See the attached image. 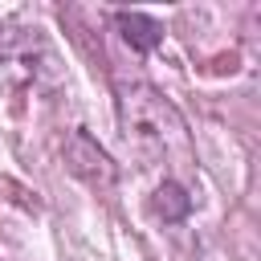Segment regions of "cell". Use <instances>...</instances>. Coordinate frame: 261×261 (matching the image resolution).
Wrapping results in <instances>:
<instances>
[{
	"label": "cell",
	"mask_w": 261,
	"mask_h": 261,
	"mask_svg": "<svg viewBox=\"0 0 261 261\" xmlns=\"http://www.w3.org/2000/svg\"><path fill=\"white\" fill-rule=\"evenodd\" d=\"M151 212H155L159 220H184V216L192 212V196L184 192V184L163 179V184L151 192Z\"/></svg>",
	"instance_id": "obj_4"
},
{
	"label": "cell",
	"mask_w": 261,
	"mask_h": 261,
	"mask_svg": "<svg viewBox=\"0 0 261 261\" xmlns=\"http://www.w3.org/2000/svg\"><path fill=\"white\" fill-rule=\"evenodd\" d=\"M118 122H122L126 143L151 163L171 159V155H188V126H184L179 110L147 82L118 86Z\"/></svg>",
	"instance_id": "obj_1"
},
{
	"label": "cell",
	"mask_w": 261,
	"mask_h": 261,
	"mask_svg": "<svg viewBox=\"0 0 261 261\" xmlns=\"http://www.w3.org/2000/svg\"><path fill=\"white\" fill-rule=\"evenodd\" d=\"M61 155H65L69 175H77L86 188H98V192H110V188H114L118 167H114V159L106 155V147H102L90 130H69Z\"/></svg>",
	"instance_id": "obj_2"
},
{
	"label": "cell",
	"mask_w": 261,
	"mask_h": 261,
	"mask_svg": "<svg viewBox=\"0 0 261 261\" xmlns=\"http://www.w3.org/2000/svg\"><path fill=\"white\" fill-rule=\"evenodd\" d=\"M114 24H118V33H122V41L135 49V53H151V49H159L163 45V24L155 20V16H147V12H114Z\"/></svg>",
	"instance_id": "obj_3"
}]
</instances>
